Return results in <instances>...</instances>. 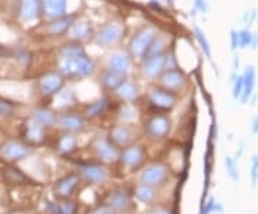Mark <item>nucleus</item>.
<instances>
[{"mask_svg": "<svg viewBox=\"0 0 258 214\" xmlns=\"http://www.w3.org/2000/svg\"><path fill=\"white\" fill-rule=\"evenodd\" d=\"M59 68L62 71V74L68 76H89L95 71V64L93 61L86 55V52H83L81 55L69 56V58H60Z\"/></svg>", "mask_w": 258, "mask_h": 214, "instance_id": "nucleus-1", "label": "nucleus"}, {"mask_svg": "<svg viewBox=\"0 0 258 214\" xmlns=\"http://www.w3.org/2000/svg\"><path fill=\"white\" fill-rule=\"evenodd\" d=\"M169 178V170L162 163H154L149 164L142 170L141 176H139V181L142 184H147L151 187L164 186Z\"/></svg>", "mask_w": 258, "mask_h": 214, "instance_id": "nucleus-2", "label": "nucleus"}, {"mask_svg": "<svg viewBox=\"0 0 258 214\" xmlns=\"http://www.w3.org/2000/svg\"><path fill=\"white\" fill-rule=\"evenodd\" d=\"M157 36V30L154 28H145L139 30L129 42V52L134 58H144L151 42Z\"/></svg>", "mask_w": 258, "mask_h": 214, "instance_id": "nucleus-3", "label": "nucleus"}, {"mask_svg": "<svg viewBox=\"0 0 258 214\" xmlns=\"http://www.w3.org/2000/svg\"><path fill=\"white\" fill-rule=\"evenodd\" d=\"M149 101L159 110L169 111L176 105L175 93L165 88H152L149 91Z\"/></svg>", "mask_w": 258, "mask_h": 214, "instance_id": "nucleus-4", "label": "nucleus"}, {"mask_svg": "<svg viewBox=\"0 0 258 214\" xmlns=\"http://www.w3.org/2000/svg\"><path fill=\"white\" fill-rule=\"evenodd\" d=\"M123 35V29L120 26L119 23L116 22H111L108 25H105L103 28L96 33V43L101 45V46H109V45H113L116 42H119L120 37Z\"/></svg>", "mask_w": 258, "mask_h": 214, "instance_id": "nucleus-5", "label": "nucleus"}, {"mask_svg": "<svg viewBox=\"0 0 258 214\" xmlns=\"http://www.w3.org/2000/svg\"><path fill=\"white\" fill-rule=\"evenodd\" d=\"M145 130L149 137L159 140L168 135V132L171 130V121L165 115H154L148 120Z\"/></svg>", "mask_w": 258, "mask_h": 214, "instance_id": "nucleus-6", "label": "nucleus"}, {"mask_svg": "<svg viewBox=\"0 0 258 214\" xmlns=\"http://www.w3.org/2000/svg\"><path fill=\"white\" fill-rule=\"evenodd\" d=\"M108 204L113 207L116 213H129L134 210V197L126 190H115L108 197Z\"/></svg>", "mask_w": 258, "mask_h": 214, "instance_id": "nucleus-7", "label": "nucleus"}, {"mask_svg": "<svg viewBox=\"0 0 258 214\" xmlns=\"http://www.w3.org/2000/svg\"><path fill=\"white\" fill-rule=\"evenodd\" d=\"M79 176L91 184H103L108 180V170L101 164H85L79 168Z\"/></svg>", "mask_w": 258, "mask_h": 214, "instance_id": "nucleus-8", "label": "nucleus"}, {"mask_svg": "<svg viewBox=\"0 0 258 214\" xmlns=\"http://www.w3.org/2000/svg\"><path fill=\"white\" fill-rule=\"evenodd\" d=\"M39 88H40L42 95H45V96L55 95L63 88V78H62V75L57 74V72H49V74L43 75L40 78Z\"/></svg>", "mask_w": 258, "mask_h": 214, "instance_id": "nucleus-9", "label": "nucleus"}, {"mask_svg": "<svg viewBox=\"0 0 258 214\" xmlns=\"http://www.w3.org/2000/svg\"><path fill=\"white\" fill-rule=\"evenodd\" d=\"M165 71V55H154L144 58V65H142V72L147 78H158Z\"/></svg>", "mask_w": 258, "mask_h": 214, "instance_id": "nucleus-10", "label": "nucleus"}, {"mask_svg": "<svg viewBox=\"0 0 258 214\" xmlns=\"http://www.w3.org/2000/svg\"><path fill=\"white\" fill-rule=\"evenodd\" d=\"M0 152L5 158L9 159V161H18V159L26 158L30 154V148L22 142H18V141H8L0 148Z\"/></svg>", "mask_w": 258, "mask_h": 214, "instance_id": "nucleus-11", "label": "nucleus"}, {"mask_svg": "<svg viewBox=\"0 0 258 214\" xmlns=\"http://www.w3.org/2000/svg\"><path fill=\"white\" fill-rule=\"evenodd\" d=\"M144 158H145V154L141 147H128L126 149H123L119 155L122 164L129 170H138L144 164Z\"/></svg>", "mask_w": 258, "mask_h": 214, "instance_id": "nucleus-12", "label": "nucleus"}, {"mask_svg": "<svg viewBox=\"0 0 258 214\" xmlns=\"http://www.w3.org/2000/svg\"><path fill=\"white\" fill-rule=\"evenodd\" d=\"M81 176L79 174H68L60 178L55 184V194L60 198H69L72 196L76 187L79 186Z\"/></svg>", "mask_w": 258, "mask_h": 214, "instance_id": "nucleus-13", "label": "nucleus"}, {"mask_svg": "<svg viewBox=\"0 0 258 214\" xmlns=\"http://www.w3.org/2000/svg\"><path fill=\"white\" fill-rule=\"evenodd\" d=\"M161 84H162V86L165 89H169V91L179 89L185 84L184 72L179 71V69H176V68L165 69L162 72V75H161Z\"/></svg>", "mask_w": 258, "mask_h": 214, "instance_id": "nucleus-14", "label": "nucleus"}, {"mask_svg": "<svg viewBox=\"0 0 258 214\" xmlns=\"http://www.w3.org/2000/svg\"><path fill=\"white\" fill-rule=\"evenodd\" d=\"M95 149H96L98 157L105 163H115L119 159L120 152L111 140H99L95 145Z\"/></svg>", "mask_w": 258, "mask_h": 214, "instance_id": "nucleus-15", "label": "nucleus"}, {"mask_svg": "<svg viewBox=\"0 0 258 214\" xmlns=\"http://www.w3.org/2000/svg\"><path fill=\"white\" fill-rule=\"evenodd\" d=\"M57 124L64 132H71V134L82 132L85 130V120L78 114H63L57 120Z\"/></svg>", "mask_w": 258, "mask_h": 214, "instance_id": "nucleus-16", "label": "nucleus"}, {"mask_svg": "<svg viewBox=\"0 0 258 214\" xmlns=\"http://www.w3.org/2000/svg\"><path fill=\"white\" fill-rule=\"evenodd\" d=\"M42 9L49 19H57L66 16L68 10V0H40Z\"/></svg>", "mask_w": 258, "mask_h": 214, "instance_id": "nucleus-17", "label": "nucleus"}, {"mask_svg": "<svg viewBox=\"0 0 258 214\" xmlns=\"http://www.w3.org/2000/svg\"><path fill=\"white\" fill-rule=\"evenodd\" d=\"M40 0H22L20 2V19L23 22H35L40 15Z\"/></svg>", "mask_w": 258, "mask_h": 214, "instance_id": "nucleus-18", "label": "nucleus"}, {"mask_svg": "<svg viewBox=\"0 0 258 214\" xmlns=\"http://www.w3.org/2000/svg\"><path fill=\"white\" fill-rule=\"evenodd\" d=\"M108 68L122 75H128L131 71V58L123 52H113L108 58Z\"/></svg>", "mask_w": 258, "mask_h": 214, "instance_id": "nucleus-19", "label": "nucleus"}, {"mask_svg": "<svg viewBox=\"0 0 258 214\" xmlns=\"http://www.w3.org/2000/svg\"><path fill=\"white\" fill-rule=\"evenodd\" d=\"M109 140L119 147H126L134 141V131L128 125H116L111 130V138Z\"/></svg>", "mask_w": 258, "mask_h": 214, "instance_id": "nucleus-20", "label": "nucleus"}, {"mask_svg": "<svg viewBox=\"0 0 258 214\" xmlns=\"http://www.w3.org/2000/svg\"><path fill=\"white\" fill-rule=\"evenodd\" d=\"M126 81V75H122L119 72H115L112 69H106L101 76V82L105 88L111 89V91H116L120 85Z\"/></svg>", "mask_w": 258, "mask_h": 214, "instance_id": "nucleus-21", "label": "nucleus"}, {"mask_svg": "<svg viewBox=\"0 0 258 214\" xmlns=\"http://www.w3.org/2000/svg\"><path fill=\"white\" fill-rule=\"evenodd\" d=\"M242 84H244V91H242L240 99L245 103L249 101V96L252 95L254 86H255V69H254V66L245 68V72L242 75Z\"/></svg>", "mask_w": 258, "mask_h": 214, "instance_id": "nucleus-22", "label": "nucleus"}, {"mask_svg": "<svg viewBox=\"0 0 258 214\" xmlns=\"http://www.w3.org/2000/svg\"><path fill=\"white\" fill-rule=\"evenodd\" d=\"M71 36L75 40H85L92 36L93 29L92 25L88 20H78L74 22V25L71 26Z\"/></svg>", "mask_w": 258, "mask_h": 214, "instance_id": "nucleus-23", "label": "nucleus"}, {"mask_svg": "<svg viewBox=\"0 0 258 214\" xmlns=\"http://www.w3.org/2000/svg\"><path fill=\"white\" fill-rule=\"evenodd\" d=\"M72 25H74V18H72V16H62V18L53 19V20L49 23L47 32H49L50 35L59 36V35H63L64 32H68Z\"/></svg>", "mask_w": 258, "mask_h": 214, "instance_id": "nucleus-24", "label": "nucleus"}, {"mask_svg": "<svg viewBox=\"0 0 258 214\" xmlns=\"http://www.w3.org/2000/svg\"><path fill=\"white\" fill-rule=\"evenodd\" d=\"M116 93L119 95L120 99H123V101H126V102H132V101H135L139 96L138 85L126 79V81L116 89Z\"/></svg>", "mask_w": 258, "mask_h": 214, "instance_id": "nucleus-25", "label": "nucleus"}, {"mask_svg": "<svg viewBox=\"0 0 258 214\" xmlns=\"http://www.w3.org/2000/svg\"><path fill=\"white\" fill-rule=\"evenodd\" d=\"M134 197L141 201V203H144V204H151L154 200H155V190H154V187L147 186V184H138V186L135 187V190H134Z\"/></svg>", "mask_w": 258, "mask_h": 214, "instance_id": "nucleus-26", "label": "nucleus"}, {"mask_svg": "<svg viewBox=\"0 0 258 214\" xmlns=\"http://www.w3.org/2000/svg\"><path fill=\"white\" fill-rule=\"evenodd\" d=\"M26 135H28L29 141L32 142H42L45 138V127L40 125L39 122H36L33 118L28 122V127H26Z\"/></svg>", "mask_w": 258, "mask_h": 214, "instance_id": "nucleus-27", "label": "nucleus"}, {"mask_svg": "<svg viewBox=\"0 0 258 214\" xmlns=\"http://www.w3.org/2000/svg\"><path fill=\"white\" fill-rule=\"evenodd\" d=\"M32 118L36 122H39L40 125H43V127H53L56 122H57L55 112H52L50 110H46V108H39V110H36V111L33 112V117Z\"/></svg>", "mask_w": 258, "mask_h": 214, "instance_id": "nucleus-28", "label": "nucleus"}, {"mask_svg": "<svg viewBox=\"0 0 258 214\" xmlns=\"http://www.w3.org/2000/svg\"><path fill=\"white\" fill-rule=\"evenodd\" d=\"M56 147H57V151L62 154H71L76 148V138H75L74 134L64 132L63 135L59 137Z\"/></svg>", "mask_w": 258, "mask_h": 214, "instance_id": "nucleus-29", "label": "nucleus"}, {"mask_svg": "<svg viewBox=\"0 0 258 214\" xmlns=\"http://www.w3.org/2000/svg\"><path fill=\"white\" fill-rule=\"evenodd\" d=\"M106 106H108V98H101V99H98L96 102L91 103L86 108V114H88L89 118H96L101 114H103V111L106 110Z\"/></svg>", "mask_w": 258, "mask_h": 214, "instance_id": "nucleus-30", "label": "nucleus"}, {"mask_svg": "<svg viewBox=\"0 0 258 214\" xmlns=\"http://www.w3.org/2000/svg\"><path fill=\"white\" fill-rule=\"evenodd\" d=\"M194 35H195V39H197V42L200 43V46L203 49L204 54L210 58V56H211V45H210L208 39L205 36V33H204L203 30L198 28V26H194Z\"/></svg>", "mask_w": 258, "mask_h": 214, "instance_id": "nucleus-31", "label": "nucleus"}, {"mask_svg": "<svg viewBox=\"0 0 258 214\" xmlns=\"http://www.w3.org/2000/svg\"><path fill=\"white\" fill-rule=\"evenodd\" d=\"M164 47H165V40L164 37L155 36V39L151 42V45L148 47V50L145 52V56L144 58H148V56H154V55H161L164 52Z\"/></svg>", "mask_w": 258, "mask_h": 214, "instance_id": "nucleus-32", "label": "nucleus"}, {"mask_svg": "<svg viewBox=\"0 0 258 214\" xmlns=\"http://www.w3.org/2000/svg\"><path fill=\"white\" fill-rule=\"evenodd\" d=\"M83 52H85V49H83L79 43H68V45H63V46L60 47V50H59L60 58H69V56L81 55Z\"/></svg>", "mask_w": 258, "mask_h": 214, "instance_id": "nucleus-33", "label": "nucleus"}, {"mask_svg": "<svg viewBox=\"0 0 258 214\" xmlns=\"http://www.w3.org/2000/svg\"><path fill=\"white\" fill-rule=\"evenodd\" d=\"M225 167H227V173L231 177V180L234 181H238L240 178V170H238V166H237V161L231 157H227L225 158Z\"/></svg>", "mask_w": 258, "mask_h": 214, "instance_id": "nucleus-34", "label": "nucleus"}, {"mask_svg": "<svg viewBox=\"0 0 258 214\" xmlns=\"http://www.w3.org/2000/svg\"><path fill=\"white\" fill-rule=\"evenodd\" d=\"M252 37H254V35L249 32L248 29H242V30H240V32H238V47L245 49V47L251 46Z\"/></svg>", "mask_w": 258, "mask_h": 214, "instance_id": "nucleus-35", "label": "nucleus"}, {"mask_svg": "<svg viewBox=\"0 0 258 214\" xmlns=\"http://www.w3.org/2000/svg\"><path fill=\"white\" fill-rule=\"evenodd\" d=\"M242 91H244V84H242V76H237L234 79V86H232V96L235 99L241 98L242 95Z\"/></svg>", "mask_w": 258, "mask_h": 214, "instance_id": "nucleus-36", "label": "nucleus"}, {"mask_svg": "<svg viewBox=\"0 0 258 214\" xmlns=\"http://www.w3.org/2000/svg\"><path fill=\"white\" fill-rule=\"evenodd\" d=\"M59 205H60V213L62 214H75V211H76V204L74 201H71L69 198H63V201Z\"/></svg>", "mask_w": 258, "mask_h": 214, "instance_id": "nucleus-37", "label": "nucleus"}, {"mask_svg": "<svg viewBox=\"0 0 258 214\" xmlns=\"http://www.w3.org/2000/svg\"><path fill=\"white\" fill-rule=\"evenodd\" d=\"M15 112V103L0 98V115H12Z\"/></svg>", "mask_w": 258, "mask_h": 214, "instance_id": "nucleus-38", "label": "nucleus"}, {"mask_svg": "<svg viewBox=\"0 0 258 214\" xmlns=\"http://www.w3.org/2000/svg\"><path fill=\"white\" fill-rule=\"evenodd\" d=\"M251 181L252 186L255 187L258 183V155H252V163H251Z\"/></svg>", "mask_w": 258, "mask_h": 214, "instance_id": "nucleus-39", "label": "nucleus"}, {"mask_svg": "<svg viewBox=\"0 0 258 214\" xmlns=\"http://www.w3.org/2000/svg\"><path fill=\"white\" fill-rule=\"evenodd\" d=\"M45 211L47 214H62L60 213V205L55 201H50V200L45 201Z\"/></svg>", "mask_w": 258, "mask_h": 214, "instance_id": "nucleus-40", "label": "nucleus"}, {"mask_svg": "<svg viewBox=\"0 0 258 214\" xmlns=\"http://www.w3.org/2000/svg\"><path fill=\"white\" fill-rule=\"evenodd\" d=\"M91 214H118L115 210H113V207H111L109 204H103V205H98V207H95Z\"/></svg>", "mask_w": 258, "mask_h": 214, "instance_id": "nucleus-41", "label": "nucleus"}, {"mask_svg": "<svg viewBox=\"0 0 258 214\" xmlns=\"http://www.w3.org/2000/svg\"><path fill=\"white\" fill-rule=\"evenodd\" d=\"M194 8H195V10L201 12V13H207L208 9H210L207 0H194Z\"/></svg>", "mask_w": 258, "mask_h": 214, "instance_id": "nucleus-42", "label": "nucleus"}, {"mask_svg": "<svg viewBox=\"0 0 258 214\" xmlns=\"http://www.w3.org/2000/svg\"><path fill=\"white\" fill-rule=\"evenodd\" d=\"M230 37H231V49H232V50H237V49H238V32L232 29V30H231Z\"/></svg>", "mask_w": 258, "mask_h": 214, "instance_id": "nucleus-43", "label": "nucleus"}, {"mask_svg": "<svg viewBox=\"0 0 258 214\" xmlns=\"http://www.w3.org/2000/svg\"><path fill=\"white\" fill-rule=\"evenodd\" d=\"M151 214H174L169 208H164V207H159V208H155Z\"/></svg>", "mask_w": 258, "mask_h": 214, "instance_id": "nucleus-44", "label": "nucleus"}, {"mask_svg": "<svg viewBox=\"0 0 258 214\" xmlns=\"http://www.w3.org/2000/svg\"><path fill=\"white\" fill-rule=\"evenodd\" d=\"M251 132L252 134H258V115L254 117V120L251 122Z\"/></svg>", "mask_w": 258, "mask_h": 214, "instance_id": "nucleus-45", "label": "nucleus"}, {"mask_svg": "<svg viewBox=\"0 0 258 214\" xmlns=\"http://www.w3.org/2000/svg\"><path fill=\"white\" fill-rule=\"evenodd\" d=\"M168 5H174V0H165Z\"/></svg>", "mask_w": 258, "mask_h": 214, "instance_id": "nucleus-46", "label": "nucleus"}]
</instances>
